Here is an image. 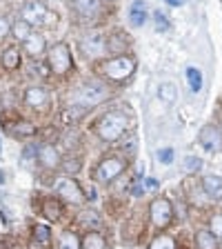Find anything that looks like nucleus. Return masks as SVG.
Listing matches in <instances>:
<instances>
[{
    "instance_id": "5701e85b",
    "label": "nucleus",
    "mask_w": 222,
    "mask_h": 249,
    "mask_svg": "<svg viewBox=\"0 0 222 249\" xmlns=\"http://www.w3.org/2000/svg\"><path fill=\"white\" fill-rule=\"evenodd\" d=\"M160 98L165 100V103H173V100H176V87H173V85L171 83H165V85H160Z\"/></svg>"
},
{
    "instance_id": "ddd939ff",
    "label": "nucleus",
    "mask_w": 222,
    "mask_h": 249,
    "mask_svg": "<svg viewBox=\"0 0 222 249\" xmlns=\"http://www.w3.org/2000/svg\"><path fill=\"white\" fill-rule=\"evenodd\" d=\"M25 100H27V105H31V107H42V105H47L49 96H47L45 89H40V87H31V89H27Z\"/></svg>"
},
{
    "instance_id": "4468645a",
    "label": "nucleus",
    "mask_w": 222,
    "mask_h": 249,
    "mask_svg": "<svg viewBox=\"0 0 222 249\" xmlns=\"http://www.w3.org/2000/svg\"><path fill=\"white\" fill-rule=\"evenodd\" d=\"M202 187L205 192L213 198H222V178L220 176H205L202 178Z\"/></svg>"
},
{
    "instance_id": "6e6552de",
    "label": "nucleus",
    "mask_w": 222,
    "mask_h": 249,
    "mask_svg": "<svg viewBox=\"0 0 222 249\" xmlns=\"http://www.w3.org/2000/svg\"><path fill=\"white\" fill-rule=\"evenodd\" d=\"M56 194L69 202H83V189L78 187V182L73 178H62L56 185Z\"/></svg>"
},
{
    "instance_id": "a878e982",
    "label": "nucleus",
    "mask_w": 222,
    "mask_h": 249,
    "mask_svg": "<svg viewBox=\"0 0 222 249\" xmlns=\"http://www.w3.org/2000/svg\"><path fill=\"white\" fill-rule=\"evenodd\" d=\"M209 231H211L218 240H222V213H216V216L211 218V223H209Z\"/></svg>"
},
{
    "instance_id": "393cba45",
    "label": "nucleus",
    "mask_w": 222,
    "mask_h": 249,
    "mask_svg": "<svg viewBox=\"0 0 222 249\" xmlns=\"http://www.w3.org/2000/svg\"><path fill=\"white\" fill-rule=\"evenodd\" d=\"M149 249H176V245H173V240L169 236H158V238H154Z\"/></svg>"
},
{
    "instance_id": "bb28decb",
    "label": "nucleus",
    "mask_w": 222,
    "mask_h": 249,
    "mask_svg": "<svg viewBox=\"0 0 222 249\" xmlns=\"http://www.w3.org/2000/svg\"><path fill=\"white\" fill-rule=\"evenodd\" d=\"M58 213H60V205L53 200H47L45 202V216L47 218H58Z\"/></svg>"
},
{
    "instance_id": "7c9ffc66",
    "label": "nucleus",
    "mask_w": 222,
    "mask_h": 249,
    "mask_svg": "<svg viewBox=\"0 0 222 249\" xmlns=\"http://www.w3.org/2000/svg\"><path fill=\"white\" fill-rule=\"evenodd\" d=\"M158 158H160V162H165V165H171V160H173V149H160L158 151Z\"/></svg>"
},
{
    "instance_id": "b1692460",
    "label": "nucleus",
    "mask_w": 222,
    "mask_h": 249,
    "mask_svg": "<svg viewBox=\"0 0 222 249\" xmlns=\"http://www.w3.org/2000/svg\"><path fill=\"white\" fill-rule=\"evenodd\" d=\"M34 240L40 243V245L49 243V227H45V225H36V227H34Z\"/></svg>"
},
{
    "instance_id": "aec40b11",
    "label": "nucleus",
    "mask_w": 222,
    "mask_h": 249,
    "mask_svg": "<svg viewBox=\"0 0 222 249\" xmlns=\"http://www.w3.org/2000/svg\"><path fill=\"white\" fill-rule=\"evenodd\" d=\"M58 249H80V240H78L76 233L67 231V233H62L60 243H58Z\"/></svg>"
},
{
    "instance_id": "dca6fc26",
    "label": "nucleus",
    "mask_w": 222,
    "mask_h": 249,
    "mask_svg": "<svg viewBox=\"0 0 222 249\" xmlns=\"http://www.w3.org/2000/svg\"><path fill=\"white\" fill-rule=\"evenodd\" d=\"M73 5L83 16H93L100 9V0H73Z\"/></svg>"
},
{
    "instance_id": "4be33fe9",
    "label": "nucleus",
    "mask_w": 222,
    "mask_h": 249,
    "mask_svg": "<svg viewBox=\"0 0 222 249\" xmlns=\"http://www.w3.org/2000/svg\"><path fill=\"white\" fill-rule=\"evenodd\" d=\"M29 27H31V25H29L27 20H18V22L14 25V36L18 38V40H27V38L31 36Z\"/></svg>"
},
{
    "instance_id": "cd10ccee",
    "label": "nucleus",
    "mask_w": 222,
    "mask_h": 249,
    "mask_svg": "<svg viewBox=\"0 0 222 249\" xmlns=\"http://www.w3.org/2000/svg\"><path fill=\"white\" fill-rule=\"evenodd\" d=\"M200 167H202L200 158H193V156H187V158H185V169L187 171H198Z\"/></svg>"
},
{
    "instance_id": "1a4fd4ad",
    "label": "nucleus",
    "mask_w": 222,
    "mask_h": 249,
    "mask_svg": "<svg viewBox=\"0 0 222 249\" xmlns=\"http://www.w3.org/2000/svg\"><path fill=\"white\" fill-rule=\"evenodd\" d=\"M200 142H202L205 149L218 151L222 147V136L213 124H207V127H202V131H200Z\"/></svg>"
},
{
    "instance_id": "423d86ee",
    "label": "nucleus",
    "mask_w": 222,
    "mask_h": 249,
    "mask_svg": "<svg viewBox=\"0 0 222 249\" xmlns=\"http://www.w3.org/2000/svg\"><path fill=\"white\" fill-rule=\"evenodd\" d=\"M104 47H107V42H104V36L102 34H98V31H91V34H87V36L83 38V42H80V49L85 52V56H102L104 53Z\"/></svg>"
},
{
    "instance_id": "0eeeda50",
    "label": "nucleus",
    "mask_w": 222,
    "mask_h": 249,
    "mask_svg": "<svg viewBox=\"0 0 222 249\" xmlns=\"http://www.w3.org/2000/svg\"><path fill=\"white\" fill-rule=\"evenodd\" d=\"M49 18L51 16L42 2H27L25 9H22V20H27L29 25H45Z\"/></svg>"
},
{
    "instance_id": "2f4dec72",
    "label": "nucleus",
    "mask_w": 222,
    "mask_h": 249,
    "mask_svg": "<svg viewBox=\"0 0 222 249\" xmlns=\"http://www.w3.org/2000/svg\"><path fill=\"white\" fill-rule=\"evenodd\" d=\"M131 192H134V196H142V194H145V185H142V178H138V180H136V185H134V189H131Z\"/></svg>"
},
{
    "instance_id": "473e14b6",
    "label": "nucleus",
    "mask_w": 222,
    "mask_h": 249,
    "mask_svg": "<svg viewBox=\"0 0 222 249\" xmlns=\"http://www.w3.org/2000/svg\"><path fill=\"white\" fill-rule=\"evenodd\" d=\"M7 31H9V22H7L5 18H0V38H5Z\"/></svg>"
},
{
    "instance_id": "412c9836",
    "label": "nucleus",
    "mask_w": 222,
    "mask_h": 249,
    "mask_svg": "<svg viewBox=\"0 0 222 249\" xmlns=\"http://www.w3.org/2000/svg\"><path fill=\"white\" fill-rule=\"evenodd\" d=\"M2 65H5L7 69L18 67V65H20V56H18V52H16V49H7V52L2 53Z\"/></svg>"
},
{
    "instance_id": "f257e3e1",
    "label": "nucleus",
    "mask_w": 222,
    "mask_h": 249,
    "mask_svg": "<svg viewBox=\"0 0 222 249\" xmlns=\"http://www.w3.org/2000/svg\"><path fill=\"white\" fill-rule=\"evenodd\" d=\"M127 129V118L118 111H111V114L102 116L98 123V136L107 142H116V140L122 136V131Z\"/></svg>"
},
{
    "instance_id": "c756f323",
    "label": "nucleus",
    "mask_w": 222,
    "mask_h": 249,
    "mask_svg": "<svg viewBox=\"0 0 222 249\" xmlns=\"http://www.w3.org/2000/svg\"><path fill=\"white\" fill-rule=\"evenodd\" d=\"M155 29L158 31H167L169 29V22H167V18H165V14H160V11H155Z\"/></svg>"
},
{
    "instance_id": "9d476101",
    "label": "nucleus",
    "mask_w": 222,
    "mask_h": 249,
    "mask_svg": "<svg viewBox=\"0 0 222 249\" xmlns=\"http://www.w3.org/2000/svg\"><path fill=\"white\" fill-rule=\"evenodd\" d=\"M107 98V89L102 85H87V87L80 91V100L85 105H98Z\"/></svg>"
},
{
    "instance_id": "6ab92c4d",
    "label": "nucleus",
    "mask_w": 222,
    "mask_h": 249,
    "mask_svg": "<svg viewBox=\"0 0 222 249\" xmlns=\"http://www.w3.org/2000/svg\"><path fill=\"white\" fill-rule=\"evenodd\" d=\"M196 243H198V249H213L216 247V236L211 231H198Z\"/></svg>"
},
{
    "instance_id": "f8f14e48",
    "label": "nucleus",
    "mask_w": 222,
    "mask_h": 249,
    "mask_svg": "<svg viewBox=\"0 0 222 249\" xmlns=\"http://www.w3.org/2000/svg\"><path fill=\"white\" fill-rule=\"evenodd\" d=\"M129 22L134 27H142L147 22V7L142 0H136L134 5L129 7Z\"/></svg>"
},
{
    "instance_id": "f3484780",
    "label": "nucleus",
    "mask_w": 222,
    "mask_h": 249,
    "mask_svg": "<svg viewBox=\"0 0 222 249\" xmlns=\"http://www.w3.org/2000/svg\"><path fill=\"white\" fill-rule=\"evenodd\" d=\"M83 247L85 249H104L107 247V243H104V238L100 236V233L89 231L87 236H85V240H83Z\"/></svg>"
},
{
    "instance_id": "72a5a7b5",
    "label": "nucleus",
    "mask_w": 222,
    "mask_h": 249,
    "mask_svg": "<svg viewBox=\"0 0 222 249\" xmlns=\"http://www.w3.org/2000/svg\"><path fill=\"white\" fill-rule=\"evenodd\" d=\"M167 2H169V5H173V7H182V5H185V0H167Z\"/></svg>"
},
{
    "instance_id": "2eb2a0df",
    "label": "nucleus",
    "mask_w": 222,
    "mask_h": 249,
    "mask_svg": "<svg viewBox=\"0 0 222 249\" xmlns=\"http://www.w3.org/2000/svg\"><path fill=\"white\" fill-rule=\"evenodd\" d=\"M25 52L31 53V56H38V53L45 52V38L38 36V34H31L25 40Z\"/></svg>"
},
{
    "instance_id": "c85d7f7f",
    "label": "nucleus",
    "mask_w": 222,
    "mask_h": 249,
    "mask_svg": "<svg viewBox=\"0 0 222 249\" xmlns=\"http://www.w3.org/2000/svg\"><path fill=\"white\" fill-rule=\"evenodd\" d=\"M34 131H36V127H34V124H29V123H20V124H18V127L14 129V134H18V136H31Z\"/></svg>"
},
{
    "instance_id": "39448f33",
    "label": "nucleus",
    "mask_w": 222,
    "mask_h": 249,
    "mask_svg": "<svg viewBox=\"0 0 222 249\" xmlns=\"http://www.w3.org/2000/svg\"><path fill=\"white\" fill-rule=\"evenodd\" d=\"M171 216H173V209H171V202L167 198H158L151 202V220L158 227H167L171 223Z\"/></svg>"
},
{
    "instance_id": "9b49d317",
    "label": "nucleus",
    "mask_w": 222,
    "mask_h": 249,
    "mask_svg": "<svg viewBox=\"0 0 222 249\" xmlns=\"http://www.w3.org/2000/svg\"><path fill=\"white\" fill-rule=\"evenodd\" d=\"M38 160H40L47 169H53V167H58L60 158H58V151L53 149L51 145H40L38 147Z\"/></svg>"
},
{
    "instance_id": "f03ea898",
    "label": "nucleus",
    "mask_w": 222,
    "mask_h": 249,
    "mask_svg": "<svg viewBox=\"0 0 222 249\" xmlns=\"http://www.w3.org/2000/svg\"><path fill=\"white\" fill-rule=\"evenodd\" d=\"M134 69H136L134 58L118 56V58H114V60H109L107 65H104L102 71L107 73L111 80H124V78H129L131 73H134Z\"/></svg>"
},
{
    "instance_id": "7ed1b4c3",
    "label": "nucleus",
    "mask_w": 222,
    "mask_h": 249,
    "mask_svg": "<svg viewBox=\"0 0 222 249\" xmlns=\"http://www.w3.org/2000/svg\"><path fill=\"white\" fill-rule=\"evenodd\" d=\"M49 67L56 73H67L71 69V52L67 42H58L49 52Z\"/></svg>"
},
{
    "instance_id": "a211bd4d",
    "label": "nucleus",
    "mask_w": 222,
    "mask_h": 249,
    "mask_svg": "<svg viewBox=\"0 0 222 249\" xmlns=\"http://www.w3.org/2000/svg\"><path fill=\"white\" fill-rule=\"evenodd\" d=\"M187 80H189L191 91L198 93L202 89V71L198 67H189V69H187Z\"/></svg>"
},
{
    "instance_id": "20e7f679",
    "label": "nucleus",
    "mask_w": 222,
    "mask_h": 249,
    "mask_svg": "<svg viewBox=\"0 0 222 249\" xmlns=\"http://www.w3.org/2000/svg\"><path fill=\"white\" fill-rule=\"evenodd\" d=\"M124 167H127V162L120 160V158H107V160H102L98 165L96 178H98L100 182H111L114 178H118L120 174H122Z\"/></svg>"
}]
</instances>
